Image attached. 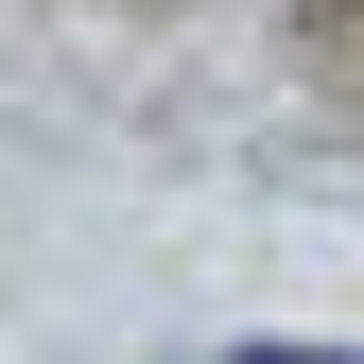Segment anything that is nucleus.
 Masks as SVG:
<instances>
[{"label": "nucleus", "instance_id": "obj_1", "mask_svg": "<svg viewBox=\"0 0 364 364\" xmlns=\"http://www.w3.org/2000/svg\"><path fill=\"white\" fill-rule=\"evenodd\" d=\"M243 364H330V347H243Z\"/></svg>", "mask_w": 364, "mask_h": 364}]
</instances>
